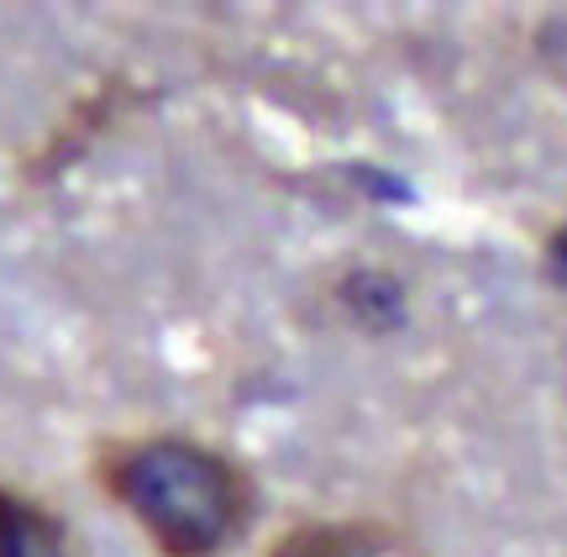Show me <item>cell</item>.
<instances>
[{
	"label": "cell",
	"instance_id": "cell-1",
	"mask_svg": "<svg viewBox=\"0 0 567 557\" xmlns=\"http://www.w3.org/2000/svg\"><path fill=\"white\" fill-rule=\"evenodd\" d=\"M101 484L158 541L163 557H216L243 537L252 489L237 463L184 436H137L101 457Z\"/></svg>",
	"mask_w": 567,
	"mask_h": 557
},
{
	"label": "cell",
	"instance_id": "cell-2",
	"mask_svg": "<svg viewBox=\"0 0 567 557\" xmlns=\"http://www.w3.org/2000/svg\"><path fill=\"white\" fill-rule=\"evenodd\" d=\"M0 557H69V532L38 499L0 489Z\"/></svg>",
	"mask_w": 567,
	"mask_h": 557
},
{
	"label": "cell",
	"instance_id": "cell-3",
	"mask_svg": "<svg viewBox=\"0 0 567 557\" xmlns=\"http://www.w3.org/2000/svg\"><path fill=\"white\" fill-rule=\"evenodd\" d=\"M384 547L379 526H358V520H316V526H295L274 541L268 557H373Z\"/></svg>",
	"mask_w": 567,
	"mask_h": 557
},
{
	"label": "cell",
	"instance_id": "cell-4",
	"mask_svg": "<svg viewBox=\"0 0 567 557\" xmlns=\"http://www.w3.org/2000/svg\"><path fill=\"white\" fill-rule=\"evenodd\" d=\"M551 258H557V269H563V279H567V231L557 237V252H551Z\"/></svg>",
	"mask_w": 567,
	"mask_h": 557
}]
</instances>
